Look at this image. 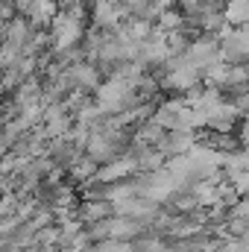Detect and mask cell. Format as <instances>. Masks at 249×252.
<instances>
[{"instance_id": "1", "label": "cell", "mask_w": 249, "mask_h": 252, "mask_svg": "<svg viewBox=\"0 0 249 252\" xmlns=\"http://www.w3.org/2000/svg\"><path fill=\"white\" fill-rule=\"evenodd\" d=\"M53 27H56V47H59V50L76 44L79 35H82V21H79V15H73V12L56 15V18H53Z\"/></svg>"}, {"instance_id": "2", "label": "cell", "mask_w": 249, "mask_h": 252, "mask_svg": "<svg viewBox=\"0 0 249 252\" xmlns=\"http://www.w3.org/2000/svg\"><path fill=\"white\" fill-rule=\"evenodd\" d=\"M138 164H135V158H121V161H112V164H106L100 173H97V182H118V179H124L126 173H132Z\"/></svg>"}, {"instance_id": "3", "label": "cell", "mask_w": 249, "mask_h": 252, "mask_svg": "<svg viewBox=\"0 0 249 252\" xmlns=\"http://www.w3.org/2000/svg\"><path fill=\"white\" fill-rule=\"evenodd\" d=\"M88 156H91V161H106V158H112L115 156V144L109 141V135L103 132V135H91L88 138Z\"/></svg>"}, {"instance_id": "4", "label": "cell", "mask_w": 249, "mask_h": 252, "mask_svg": "<svg viewBox=\"0 0 249 252\" xmlns=\"http://www.w3.org/2000/svg\"><path fill=\"white\" fill-rule=\"evenodd\" d=\"M141 232V220H132V217H121V220H109V238H118V241H129L132 235Z\"/></svg>"}, {"instance_id": "5", "label": "cell", "mask_w": 249, "mask_h": 252, "mask_svg": "<svg viewBox=\"0 0 249 252\" xmlns=\"http://www.w3.org/2000/svg\"><path fill=\"white\" fill-rule=\"evenodd\" d=\"M161 147H164L161 153H173V156L187 153V150L193 147V135H190V132H182V129H173V135H170Z\"/></svg>"}, {"instance_id": "6", "label": "cell", "mask_w": 249, "mask_h": 252, "mask_svg": "<svg viewBox=\"0 0 249 252\" xmlns=\"http://www.w3.org/2000/svg\"><path fill=\"white\" fill-rule=\"evenodd\" d=\"M223 21L229 27H244L247 24V0H229L223 9Z\"/></svg>"}, {"instance_id": "7", "label": "cell", "mask_w": 249, "mask_h": 252, "mask_svg": "<svg viewBox=\"0 0 249 252\" xmlns=\"http://www.w3.org/2000/svg\"><path fill=\"white\" fill-rule=\"evenodd\" d=\"M67 76H73V82L76 85H85V88H94L97 85V70L91 64H76V67H70Z\"/></svg>"}, {"instance_id": "8", "label": "cell", "mask_w": 249, "mask_h": 252, "mask_svg": "<svg viewBox=\"0 0 249 252\" xmlns=\"http://www.w3.org/2000/svg\"><path fill=\"white\" fill-rule=\"evenodd\" d=\"M135 164H138V167H144V170H158V167L164 164V158H161V153H150V150H147Z\"/></svg>"}, {"instance_id": "9", "label": "cell", "mask_w": 249, "mask_h": 252, "mask_svg": "<svg viewBox=\"0 0 249 252\" xmlns=\"http://www.w3.org/2000/svg\"><path fill=\"white\" fill-rule=\"evenodd\" d=\"M106 214H109V202H106V205H91V208H85L82 220H100V217H106Z\"/></svg>"}, {"instance_id": "10", "label": "cell", "mask_w": 249, "mask_h": 252, "mask_svg": "<svg viewBox=\"0 0 249 252\" xmlns=\"http://www.w3.org/2000/svg\"><path fill=\"white\" fill-rule=\"evenodd\" d=\"M91 170H94V161H88V164H76V176H79V179L91 176Z\"/></svg>"}]
</instances>
